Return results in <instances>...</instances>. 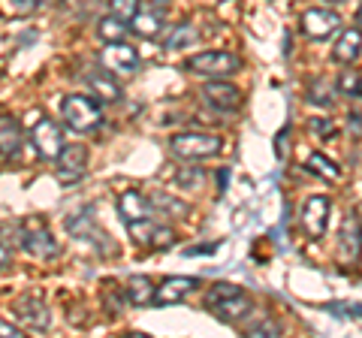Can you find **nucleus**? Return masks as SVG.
<instances>
[{
    "label": "nucleus",
    "mask_w": 362,
    "mask_h": 338,
    "mask_svg": "<svg viewBox=\"0 0 362 338\" xmlns=\"http://www.w3.org/2000/svg\"><path fill=\"white\" fill-rule=\"evenodd\" d=\"M18 235H21V247L30 254V257H40V260H54V257L61 254L58 242L52 239L49 227H45L42 218H25L18 227Z\"/></svg>",
    "instance_id": "obj_3"
},
{
    "label": "nucleus",
    "mask_w": 362,
    "mask_h": 338,
    "mask_svg": "<svg viewBox=\"0 0 362 338\" xmlns=\"http://www.w3.org/2000/svg\"><path fill=\"white\" fill-rule=\"evenodd\" d=\"M85 163H88V151L85 145H66L58 157V182L61 185H73L85 175Z\"/></svg>",
    "instance_id": "obj_9"
},
{
    "label": "nucleus",
    "mask_w": 362,
    "mask_h": 338,
    "mask_svg": "<svg viewBox=\"0 0 362 338\" xmlns=\"http://www.w3.org/2000/svg\"><path fill=\"white\" fill-rule=\"evenodd\" d=\"M338 94H344V97L362 94V76L356 70H344L341 76H338Z\"/></svg>",
    "instance_id": "obj_25"
},
{
    "label": "nucleus",
    "mask_w": 362,
    "mask_h": 338,
    "mask_svg": "<svg viewBox=\"0 0 362 338\" xmlns=\"http://www.w3.org/2000/svg\"><path fill=\"white\" fill-rule=\"evenodd\" d=\"M311 130L317 133V136H335V124L329 118H314L311 121Z\"/></svg>",
    "instance_id": "obj_31"
},
{
    "label": "nucleus",
    "mask_w": 362,
    "mask_h": 338,
    "mask_svg": "<svg viewBox=\"0 0 362 338\" xmlns=\"http://www.w3.org/2000/svg\"><path fill=\"white\" fill-rule=\"evenodd\" d=\"M160 30H163V6L157 9V4H154V6L139 9V13L133 16V33H139V37L151 40V37H157Z\"/></svg>",
    "instance_id": "obj_14"
},
{
    "label": "nucleus",
    "mask_w": 362,
    "mask_h": 338,
    "mask_svg": "<svg viewBox=\"0 0 362 338\" xmlns=\"http://www.w3.org/2000/svg\"><path fill=\"white\" fill-rule=\"evenodd\" d=\"M97 33H100V40H106V42H121L124 37H127V25H124V18L109 13L106 18H100Z\"/></svg>",
    "instance_id": "obj_21"
},
{
    "label": "nucleus",
    "mask_w": 362,
    "mask_h": 338,
    "mask_svg": "<svg viewBox=\"0 0 362 338\" xmlns=\"http://www.w3.org/2000/svg\"><path fill=\"white\" fill-rule=\"evenodd\" d=\"M251 299L245 296V293H235V296H230V299H223L221 305H214L211 311L218 314V317L223 320V323H239V320H245L247 314H251Z\"/></svg>",
    "instance_id": "obj_15"
},
{
    "label": "nucleus",
    "mask_w": 362,
    "mask_h": 338,
    "mask_svg": "<svg viewBox=\"0 0 362 338\" xmlns=\"http://www.w3.org/2000/svg\"><path fill=\"white\" fill-rule=\"evenodd\" d=\"M118 211H121V218L133 223V221H145L151 215L148 211V199H145L142 194H136V190H127V194H121L118 199Z\"/></svg>",
    "instance_id": "obj_18"
},
{
    "label": "nucleus",
    "mask_w": 362,
    "mask_h": 338,
    "mask_svg": "<svg viewBox=\"0 0 362 338\" xmlns=\"http://www.w3.org/2000/svg\"><path fill=\"white\" fill-rule=\"evenodd\" d=\"M308 169L314 175H320V178H329V182H338V178H341V169H338L329 157L320 154V151L308 154Z\"/></svg>",
    "instance_id": "obj_22"
},
{
    "label": "nucleus",
    "mask_w": 362,
    "mask_h": 338,
    "mask_svg": "<svg viewBox=\"0 0 362 338\" xmlns=\"http://www.w3.org/2000/svg\"><path fill=\"white\" fill-rule=\"evenodd\" d=\"M329 209L332 202L326 197H308L302 206V227L311 239H320L326 233V223H329Z\"/></svg>",
    "instance_id": "obj_8"
},
{
    "label": "nucleus",
    "mask_w": 362,
    "mask_h": 338,
    "mask_svg": "<svg viewBox=\"0 0 362 338\" xmlns=\"http://www.w3.org/2000/svg\"><path fill=\"white\" fill-rule=\"evenodd\" d=\"M197 40V30L194 25H187V21H181V25L169 33L166 37V49H181V46H187V42H194Z\"/></svg>",
    "instance_id": "obj_24"
},
{
    "label": "nucleus",
    "mask_w": 362,
    "mask_h": 338,
    "mask_svg": "<svg viewBox=\"0 0 362 338\" xmlns=\"http://www.w3.org/2000/svg\"><path fill=\"white\" fill-rule=\"evenodd\" d=\"M124 296H127L130 305H148L157 296V287L151 284L148 275H133L127 281V287H124Z\"/></svg>",
    "instance_id": "obj_17"
},
{
    "label": "nucleus",
    "mask_w": 362,
    "mask_h": 338,
    "mask_svg": "<svg viewBox=\"0 0 362 338\" xmlns=\"http://www.w3.org/2000/svg\"><path fill=\"white\" fill-rule=\"evenodd\" d=\"M21 148V130L13 115L0 118V151H4V163H9Z\"/></svg>",
    "instance_id": "obj_16"
},
{
    "label": "nucleus",
    "mask_w": 362,
    "mask_h": 338,
    "mask_svg": "<svg viewBox=\"0 0 362 338\" xmlns=\"http://www.w3.org/2000/svg\"><path fill=\"white\" fill-rule=\"evenodd\" d=\"M199 94H202V103L211 106L214 112H235L242 106V91L230 82H221V78L206 82V88Z\"/></svg>",
    "instance_id": "obj_7"
},
{
    "label": "nucleus",
    "mask_w": 362,
    "mask_h": 338,
    "mask_svg": "<svg viewBox=\"0 0 362 338\" xmlns=\"http://www.w3.org/2000/svg\"><path fill=\"white\" fill-rule=\"evenodd\" d=\"M356 21H359V28H362V6H359V13H356Z\"/></svg>",
    "instance_id": "obj_36"
},
{
    "label": "nucleus",
    "mask_w": 362,
    "mask_h": 338,
    "mask_svg": "<svg viewBox=\"0 0 362 338\" xmlns=\"http://www.w3.org/2000/svg\"><path fill=\"white\" fill-rule=\"evenodd\" d=\"M103 64L115 73H133L136 64H139V54L133 46H124V42H109L103 49Z\"/></svg>",
    "instance_id": "obj_11"
},
{
    "label": "nucleus",
    "mask_w": 362,
    "mask_h": 338,
    "mask_svg": "<svg viewBox=\"0 0 362 338\" xmlns=\"http://www.w3.org/2000/svg\"><path fill=\"white\" fill-rule=\"evenodd\" d=\"M61 121L76 133H90L103 124V109L85 94H70L61 103Z\"/></svg>",
    "instance_id": "obj_2"
},
{
    "label": "nucleus",
    "mask_w": 362,
    "mask_h": 338,
    "mask_svg": "<svg viewBox=\"0 0 362 338\" xmlns=\"http://www.w3.org/2000/svg\"><path fill=\"white\" fill-rule=\"evenodd\" d=\"M88 88L103 100V103H118L121 100V85L109 76V70H90L88 73Z\"/></svg>",
    "instance_id": "obj_12"
},
{
    "label": "nucleus",
    "mask_w": 362,
    "mask_h": 338,
    "mask_svg": "<svg viewBox=\"0 0 362 338\" xmlns=\"http://www.w3.org/2000/svg\"><path fill=\"white\" fill-rule=\"evenodd\" d=\"M245 335H251V338H275V335H281V330H278V323H272V320H259L254 326H247Z\"/></svg>",
    "instance_id": "obj_29"
},
{
    "label": "nucleus",
    "mask_w": 362,
    "mask_h": 338,
    "mask_svg": "<svg viewBox=\"0 0 362 338\" xmlns=\"http://www.w3.org/2000/svg\"><path fill=\"white\" fill-rule=\"evenodd\" d=\"M187 70L197 76H206V78H226L242 70V61L230 52H202V54L187 58Z\"/></svg>",
    "instance_id": "obj_5"
},
{
    "label": "nucleus",
    "mask_w": 362,
    "mask_h": 338,
    "mask_svg": "<svg viewBox=\"0 0 362 338\" xmlns=\"http://www.w3.org/2000/svg\"><path fill=\"white\" fill-rule=\"evenodd\" d=\"M0 269H9V230H4V263H0Z\"/></svg>",
    "instance_id": "obj_33"
},
{
    "label": "nucleus",
    "mask_w": 362,
    "mask_h": 338,
    "mask_svg": "<svg viewBox=\"0 0 362 338\" xmlns=\"http://www.w3.org/2000/svg\"><path fill=\"white\" fill-rule=\"evenodd\" d=\"M16 308H18V317L28 326H33V330H45V326H49V311H45V305L40 299L28 296V299H21Z\"/></svg>",
    "instance_id": "obj_19"
},
{
    "label": "nucleus",
    "mask_w": 362,
    "mask_h": 338,
    "mask_svg": "<svg viewBox=\"0 0 362 338\" xmlns=\"http://www.w3.org/2000/svg\"><path fill=\"white\" fill-rule=\"evenodd\" d=\"M329 4H341V0H329Z\"/></svg>",
    "instance_id": "obj_37"
},
{
    "label": "nucleus",
    "mask_w": 362,
    "mask_h": 338,
    "mask_svg": "<svg viewBox=\"0 0 362 338\" xmlns=\"http://www.w3.org/2000/svg\"><path fill=\"white\" fill-rule=\"evenodd\" d=\"M28 124H30V145H33V151H37L42 161H58L61 151L66 148L61 124L52 121V118H42V112H30Z\"/></svg>",
    "instance_id": "obj_1"
},
{
    "label": "nucleus",
    "mask_w": 362,
    "mask_h": 338,
    "mask_svg": "<svg viewBox=\"0 0 362 338\" xmlns=\"http://www.w3.org/2000/svg\"><path fill=\"white\" fill-rule=\"evenodd\" d=\"M109 13L124 21H133V16L139 13V0H109Z\"/></svg>",
    "instance_id": "obj_27"
},
{
    "label": "nucleus",
    "mask_w": 362,
    "mask_h": 338,
    "mask_svg": "<svg viewBox=\"0 0 362 338\" xmlns=\"http://www.w3.org/2000/svg\"><path fill=\"white\" fill-rule=\"evenodd\" d=\"M151 4H157V6H169L173 0H151Z\"/></svg>",
    "instance_id": "obj_35"
},
{
    "label": "nucleus",
    "mask_w": 362,
    "mask_h": 338,
    "mask_svg": "<svg viewBox=\"0 0 362 338\" xmlns=\"http://www.w3.org/2000/svg\"><path fill=\"white\" fill-rule=\"evenodd\" d=\"M335 314H344V317H362V305H329Z\"/></svg>",
    "instance_id": "obj_32"
},
{
    "label": "nucleus",
    "mask_w": 362,
    "mask_h": 338,
    "mask_svg": "<svg viewBox=\"0 0 362 338\" xmlns=\"http://www.w3.org/2000/svg\"><path fill=\"white\" fill-rule=\"evenodd\" d=\"M299 25H302L305 37L326 40V37H332V33L338 30L341 18H338V13H332V9H326V6H314V9H305L302 18H299Z\"/></svg>",
    "instance_id": "obj_6"
},
{
    "label": "nucleus",
    "mask_w": 362,
    "mask_h": 338,
    "mask_svg": "<svg viewBox=\"0 0 362 338\" xmlns=\"http://www.w3.org/2000/svg\"><path fill=\"white\" fill-rule=\"evenodd\" d=\"M362 254V233L356 230V223L347 218L344 233H341V257L344 260H359Z\"/></svg>",
    "instance_id": "obj_20"
},
{
    "label": "nucleus",
    "mask_w": 362,
    "mask_h": 338,
    "mask_svg": "<svg viewBox=\"0 0 362 338\" xmlns=\"http://www.w3.org/2000/svg\"><path fill=\"white\" fill-rule=\"evenodd\" d=\"M173 245H175V233L169 227H160V223H157L154 233H151V247H157V251H166V247H173Z\"/></svg>",
    "instance_id": "obj_28"
},
{
    "label": "nucleus",
    "mask_w": 362,
    "mask_h": 338,
    "mask_svg": "<svg viewBox=\"0 0 362 338\" xmlns=\"http://www.w3.org/2000/svg\"><path fill=\"white\" fill-rule=\"evenodd\" d=\"M0 332H4V338H21V330H16V326H9L6 320L0 323Z\"/></svg>",
    "instance_id": "obj_34"
},
{
    "label": "nucleus",
    "mask_w": 362,
    "mask_h": 338,
    "mask_svg": "<svg viewBox=\"0 0 362 338\" xmlns=\"http://www.w3.org/2000/svg\"><path fill=\"white\" fill-rule=\"evenodd\" d=\"M359 52H362V30L350 28V30H344L341 37H338L335 49H332V58L338 64H354L359 58Z\"/></svg>",
    "instance_id": "obj_13"
},
{
    "label": "nucleus",
    "mask_w": 362,
    "mask_h": 338,
    "mask_svg": "<svg viewBox=\"0 0 362 338\" xmlns=\"http://www.w3.org/2000/svg\"><path fill=\"white\" fill-rule=\"evenodd\" d=\"M235 293H242V287H235V284H226V281H221V284L209 287V293H206V308H214V305H221L223 299L235 296Z\"/></svg>",
    "instance_id": "obj_23"
},
{
    "label": "nucleus",
    "mask_w": 362,
    "mask_h": 338,
    "mask_svg": "<svg viewBox=\"0 0 362 338\" xmlns=\"http://www.w3.org/2000/svg\"><path fill=\"white\" fill-rule=\"evenodd\" d=\"M169 151L181 161H206L221 151V139L211 136V133H178V136L169 139Z\"/></svg>",
    "instance_id": "obj_4"
},
{
    "label": "nucleus",
    "mask_w": 362,
    "mask_h": 338,
    "mask_svg": "<svg viewBox=\"0 0 362 338\" xmlns=\"http://www.w3.org/2000/svg\"><path fill=\"white\" fill-rule=\"evenodd\" d=\"M199 287V281L197 278H181V275H173V278H166L160 287H157V296L154 302L157 305H175V302H181L185 296H190Z\"/></svg>",
    "instance_id": "obj_10"
},
{
    "label": "nucleus",
    "mask_w": 362,
    "mask_h": 338,
    "mask_svg": "<svg viewBox=\"0 0 362 338\" xmlns=\"http://www.w3.org/2000/svg\"><path fill=\"white\" fill-rule=\"evenodd\" d=\"M308 103L314 106H332V97H329V85H326V78H314L308 85Z\"/></svg>",
    "instance_id": "obj_26"
},
{
    "label": "nucleus",
    "mask_w": 362,
    "mask_h": 338,
    "mask_svg": "<svg viewBox=\"0 0 362 338\" xmlns=\"http://www.w3.org/2000/svg\"><path fill=\"white\" fill-rule=\"evenodd\" d=\"M40 6V0H6V9L13 16H30Z\"/></svg>",
    "instance_id": "obj_30"
}]
</instances>
